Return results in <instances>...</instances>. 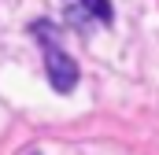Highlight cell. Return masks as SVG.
Segmentation results:
<instances>
[{"label": "cell", "instance_id": "2", "mask_svg": "<svg viewBox=\"0 0 159 155\" xmlns=\"http://www.w3.org/2000/svg\"><path fill=\"white\" fill-rule=\"evenodd\" d=\"M81 7H85L93 19H100L104 26L115 22V7H111V0H81Z\"/></svg>", "mask_w": 159, "mask_h": 155}, {"label": "cell", "instance_id": "1", "mask_svg": "<svg viewBox=\"0 0 159 155\" xmlns=\"http://www.w3.org/2000/svg\"><path fill=\"white\" fill-rule=\"evenodd\" d=\"M44 70H48V81L56 92H70L78 85V63L59 48V44H48L44 48Z\"/></svg>", "mask_w": 159, "mask_h": 155}]
</instances>
